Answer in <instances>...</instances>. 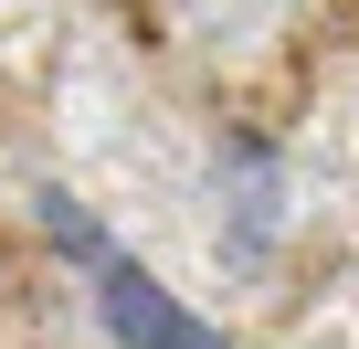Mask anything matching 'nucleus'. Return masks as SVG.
I'll list each match as a JSON object with an SVG mask.
<instances>
[{
	"label": "nucleus",
	"instance_id": "obj_1",
	"mask_svg": "<svg viewBox=\"0 0 359 349\" xmlns=\"http://www.w3.org/2000/svg\"><path fill=\"white\" fill-rule=\"evenodd\" d=\"M95 328H106V349H233L212 317H191L148 265H127V254H106L95 265Z\"/></svg>",
	"mask_w": 359,
	"mask_h": 349
}]
</instances>
